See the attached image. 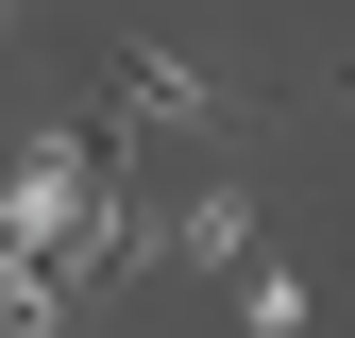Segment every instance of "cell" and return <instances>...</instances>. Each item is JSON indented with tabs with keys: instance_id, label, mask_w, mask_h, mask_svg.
I'll return each mask as SVG.
<instances>
[{
	"instance_id": "1",
	"label": "cell",
	"mask_w": 355,
	"mask_h": 338,
	"mask_svg": "<svg viewBox=\"0 0 355 338\" xmlns=\"http://www.w3.org/2000/svg\"><path fill=\"white\" fill-rule=\"evenodd\" d=\"M102 84H119V118H136V136H220V118H237V102H220L187 51H119Z\"/></svg>"
},
{
	"instance_id": "2",
	"label": "cell",
	"mask_w": 355,
	"mask_h": 338,
	"mask_svg": "<svg viewBox=\"0 0 355 338\" xmlns=\"http://www.w3.org/2000/svg\"><path fill=\"white\" fill-rule=\"evenodd\" d=\"M153 254H169V271H220V287H237V271H254V186H187V203L153 220Z\"/></svg>"
},
{
	"instance_id": "3",
	"label": "cell",
	"mask_w": 355,
	"mask_h": 338,
	"mask_svg": "<svg viewBox=\"0 0 355 338\" xmlns=\"http://www.w3.org/2000/svg\"><path fill=\"white\" fill-rule=\"evenodd\" d=\"M237 321H254V338H304L322 305H304V271H271V254H254V271H237Z\"/></svg>"
}]
</instances>
